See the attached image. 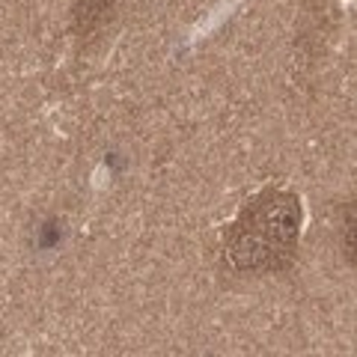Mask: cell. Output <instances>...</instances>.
<instances>
[{"label":"cell","mask_w":357,"mask_h":357,"mask_svg":"<svg viewBox=\"0 0 357 357\" xmlns=\"http://www.w3.org/2000/svg\"><path fill=\"white\" fill-rule=\"evenodd\" d=\"M301 199L286 191H265L241 208L223 238V253L236 271L268 274L292 262L301 238Z\"/></svg>","instance_id":"obj_1"},{"label":"cell","mask_w":357,"mask_h":357,"mask_svg":"<svg viewBox=\"0 0 357 357\" xmlns=\"http://www.w3.org/2000/svg\"><path fill=\"white\" fill-rule=\"evenodd\" d=\"M75 9V27L77 33H93L110 18L114 0H72Z\"/></svg>","instance_id":"obj_2"},{"label":"cell","mask_w":357,"mask_h":357,"mask_svg":"<svg viewBox=\"0 0 357 357\" xmlns=\"http://www.w3.org/2000/svg\"><path fill=\"white\" fill-rule=\"evenodd\" d=\"M342 248L351 262H357V199L345 208V223H342Z\"/></svg>","instance_id":"obj_3"}]
</instances>
